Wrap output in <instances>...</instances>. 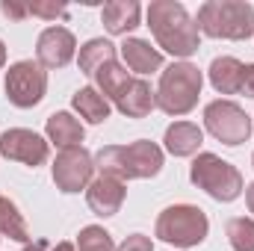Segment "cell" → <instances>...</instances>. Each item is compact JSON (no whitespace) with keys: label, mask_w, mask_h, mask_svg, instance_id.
Wrapping results in <instances>:
<instances>
[{"label":"cell","mask_w":254,"mask_h":251,"mask_svg":"<svg viewBox=\"0 0 254 251\" xmlns=\"http://www.w3.org/2000/svg\"><path fill=\"white\" fill-rule=\"evenodd\" d=\"M148 27L157 36V42L175 57H190L198 51V24H192V18L181 3H172V0L151 3Z\"/></svg>","instance_id":"cell-1"},{"label":"cell","mask_w":254,"mask_h":251,"mask_svg":"<svg viewBox=\"0 0 254 251\" xmlns=\"http://www.w3.org/2000/svg\"><path fill=\"white\" fill-rule=\"evenodd\" d=\"M163 166V151L154 142L113 145L98 151V169L110 178H151Z\"/></svg>","instance_id":"cell-2"},{"label":"cell","mask_w":254,"mask_h":251,"mask_svg":"<svg viewBox=\"0 0 254 251\" xmlns=\"http://www.w3.org/2000/svg\"><path fill=\"white\" fill-rule=\"evenodd\" d=\"M198 30L213 39H249L254 33V9L237 0H210L198 9Z\"/></svg>","instance_id":"cell-3"},{"label":"cell","mask_w":254,"mask_h":251,"mask_svg":"<svg viewBox=\"0 0 254 251\" xmlns=\"http://www.w3.org/2000/svg\"><path fill=\"white\" fill-rule=\"evenodd\" d=\"M201 95V71L190 63H178L163 71L157 89V107L169 116H184Z\"/></svg>","instance_id":"cell-4"},{"label":"cell","mask_w":254,"mask_h":251,"mask_svg":"<svg viewBox=\"0 0 254 251\" xmlns=\"http://www.w3.org/2000/svg\"><path fill=\"white\" fill-rule=\"evenodd\" d=\"M157 237L172 246H181V249L198 246L207 237V216H204V210L190 207V204L169 207L157 219Z\"/></svg>","instance_id":"cell-5"},{"label":"cell","mask_w":254,"mask_h":251,"mask_svg":"<svg viewBox=\"0 0 254 251\" xmlns=\"http://www.w3.org/2000/svg\"><path fill=\"white\" fill-rule=\"evenodd\" d=\"M192 184H198L204 192H210L219 201H234L243 189V178L231 163H225L213 154H201L192 163Z\"/></svg>","instance_id":"cell-6"},{"label":"cell","mask_w":254,"mask_h":251,"mask_svg":"<svg viewBox=\"0 0 254 251\" xmlns=\"http://www.w3.org/2000/svg\"><path fill=\"white\" fill-rule=\"evenodd\" d=\"M45 86H48V74L33 60L15 63L6 74V98L15 107H36L45 95Z\"/></svg>","instance_id":"cell-7"},{"label":"cell","mask_w":254,"mask_h":251,"mask_svg":"<svg viewBox=\"0 0 254 251\" xmlns=\"http://www.w3.org/2000/svg\"><path fill=\"white\" fill-rule=\"evenodd\" d=\"M204 122H207V130H210L216 139H222L225 145H240V142H246L249 133H252L249 116H246L237 104H231V101H216V104H210V107L204 110Z\"/></svg>","instance_id":"cell-8"},{"label":"cell","mask_w":254,"mask_h":251,"mask_svg":"<svg viewBox=\"0 0 254 251\" xmlns=\"http://www.w3.org/2000/svg\"><path fill=\"white\" fill-rule=\"evenodd\" d=\"M92 175V157L83 151V148H65L63 154L57 157V166H54V181L63 192H80L86 187Z\"/></svg>","instance_id":"cell-9"},{"label":"cell","mask_w":254,"mask_h":251,"mask_svg":"<svg viewBox=\"0 0 254 251\" xmlns=\"http://www.w3.org/2000/svg\"><path fill=\"white\" fill-rule=\"evenodd\" d=\"M0 154L24 166H39L48 160V142L33 130H6L0 139Z\"/></svg>","instance_id":"cell-10"},{"label":"cell","mask_w":254,"mask_h":251,"mask_svg":"<svg viewBox=\"0 0 254 251\" xmlns=\"http://www.w3.org/2000/svg\"><path fill=\"white\" fill-rule=\"evenodd\" d=\"M74 36L65 30V27H48L42 36H39V63L48 65V68H63V65L71 63L74 57Z\"/></svg>","instance_id":"cell-11"},{"label":"cell","mask_w":254,"mask_h":251,"mask_svg":"<svg viewBox=\"0 0 254 251\" xmlns=\"http://www.w3.org/2000/svg\"><path fill=\"white\" fill-rule=\"evenodd\" d=\"M86 198H89V207H92L98 216H113V213L122 207V201H125V184H122L119 178L101 175V178L89 187Z\"/></svg>","instance_id":"cell-12"},{"label":"cell","mask_w":254,"mask_h":251,"mask_svg":"<svg viewBox=\"0 0 254 251\" xmlns=\"http://www.w3.org/2000/svg\"><path fill=\"white\" fill-rule=\"evenodd\" d=\"M154 104H157V98H154V92H151V86L145 80H127L125 89L116 95V107L130 119L148 116L154 110Z\"/></svg>","instance_id":"cell-13"},{"label":"cell","mask_w":254,"mask_h":251,"mask_svg":"<svg viewBox=\"0 0 254 251\" xmlns=\"http://www.w3.org/2000/svg\"><path fill=\"white\" fill-rule=\"evenodd\" d=\"M243 71H246L243 63H237L234 57H222L210 65V80L222 95H237L243 92Z\"/></svg>","instance_id":"cell-14"},{"label":"cell","mask_w":254,"mask_h":251,"mask_svg":"<svg viewBox=\"0 0 254 251\" xmlns=\"http://www.w3.org/2000/svg\"><path fill=\"white\" fill-rule=\"evenodd\" d=\"M122 54H125L127 68L136 71V74H148V71H157L163 65V57L148 42H139V39H127L122 45Z\"/></svg>","instance_id":"cell-15"},{"label":"cell","mask_w":254,"mask_h":251,"mask_svg":"<svg viewBox=\"0 0 254 251\" xmlns=\"http://www.w3.org/2000/svg\"><path fill=\"white\" fill-rule=\"evenodd\" d=\"M139 24V3L133 0H116V3H107L104 6V27L110 33H127Z\"/></svg>","instance_id":"cell-16"},{"label":"cell","mask_w":254,"mask_h":251,"mask_svg":"<svg viewBox=\"0 0 254 251\" xmlns=\"http://www.w3.org/2000/svg\"><path fill=\"white\" fill-rule=\"evenodd\" d=\"M198 145H201V130L190 122H178L166 130V148L175 157H190L198 151Z\"/></svg>","instance_id":"cell-17"},{"label":"cell","mask_w":254,"mask_h":251,"mask_svg":"<svg viewBox=\"0 0 254 251\" xmlns=\"http://www.w3.org/2000/svg\"><path fill=\"white\" fill-rule=\"evenodd\" d=\"M48 136L57 145H63V151H65V148H74L83 139V127H80L77 119H71L68 113H57V116L48 119Z\"/></svg>","instance_id":"cell-18"},{"label":"cell","mask_w":254,"mask_h":251,"mask_svg":"<svg viewBox=\"0 0 254 251\" xmlns=\"http://www.w3.org/2000/svg\"><path fill=\"white\" fill-rule=\"evenodd\" d=\"M74 107H77V113H80L86 122H92V125L107 122V116H110V101H107L101 92H95V89H80V92L74 95Z\"/></svg>","instance_id":"cell-19"},{"label":"cell","mask_w":254,"mask_h":251,"mask_svg":"<svg viewBox=\"0 0 254 251\" xmlns=\"http://www.w3.org/2000/svg\"><path fill=\"white\" fill-rule=\"evenodd\" d=\"M110 60H116V48H113L110 42H104V39H92V42H86V45L80 48V68H83V74H89V77H92L104 63H110Z\"/></svg>","instance_id":"cell-20"},{"label":"cell","mask_w":254,"mask_h":251,"mask_svg":"<svg viewBox=\"0 0 254 251\" xmlns=\"http://www.w3.org/2000/svg\"><path fill=\"white\" fill-rule=\"evenodd\" d=\"M0 234H6V237H12V240H18V243H27V240H30L24 219L18 216L15 204H9L6 198H0Z\"/></svg>","instance_id":"cell-21"},{"label":"cell","mask_w":254,"mask_h":251,"mask_svg":"<svg viewBox=\"0 0 254 251\" xmlns=\"http://www.w3.org/2000/svg\"><path fill=\"white\" fill-rule=\"evenodd\" d=\"M228 240L237 251H254V222L252 219H231Z\"/></svg>","instance_id":"cell-22"},{"label":"cell","mask_w":254,"mask_h":251,"mask_svg":"<svg viewBox=\"0 0 254 251\" xmlns=\"http://www.w3.org/2000/svg\"><path fill=\"white\" fill-rule=\"evenodd\" d=\"M77 246H80V251H116V249H113L110 234H107V231H101V228H86V231L80 234Z\"/></svg>","instance_id":"cell-23"},{"label":"cell","mask_w":254,"mask_h":251,"mask_svg":"<svg viewBox=\"0 0 254 251\" xmlns=\"http://www.w3.org/2000/svg\"><path fill=\"white\" fill-rule=\"evenodd\" d=\"M122 251H151V240L142 237V234H133V237H127V243L122 246Z\"/></svg>","instance_id":"cell-24"},{"label":"cell","mask_w":254,"mask_h":251,"mask_svg":"<svg viewBox=\"0 0 254 251\" xmlns=\"http://www.w3.org/2000/svg\"><path fill=\"white\" fill-rule=\"evenodd\" d=\"M27 9H30V15H42V18H57V15H65L63 6H42V3H30Z\"/></svg>","instance_id":"cell-25"},{"label":"cell","mask_w":254,"mask_h":251,"mask_svg":"<svg viewBox=\"0 0 254 251\" xmlns=\"http://www.w3.org/2000/svg\"><path fill=\"white\" fill-rule=\"evenodd\" d=\"M0 9H3V15H9V18H27V15H30V9H27V6H18V3H0Z\"/></svg>","instance_id":"cell-26"},{"label":"cell","mask_w":254,"mask_h":251,"mask_svg":"<svg viewBox=\"0 0 254 251\" xmlns=\"http://www.w3.org/2000/svg\"><path fill=\"white\" fill-rule=\"evenodd\" d=\"M243 92H249L254 98V65H246V71H243Z\"/></svg>","instance_id":"cell-27"},{"label":"cell","mask_w":254,"mask_h":251,"mask_svg":"<svg viewBox=\"0 0 254 251\" xmlns=\"http://www.w3.org/2000/svg\"><path fill=\"white\" fill-rule=\"evenodd\" d=\"M27 251H71V243H60V246H48V243H36Z\"/></svg>","instance_id":"cell-28"},{"label":"cell","mask_w":254,"mask_h":251,"mask_svg":"<svg viewBox=\"0 0 254 251\" xmlns=\"http://www.w3.org/2000/svg\"><path fill=\"white\" fill-rule=\"evenodd\" d=\"M249 210H252V213H254V184H252V187H249Z\"/></svg>","instance_id":"cell-29"},{"label":"cell","mask_w":254,"mask_h":251,"mask_svg":"<svg viewBox=\"0 0 254 251\" xmlns=\"http://www.w3.org/2000/svg\"><path fill=\"white\" fill-rule=\"evenodd\" d=\"M3 63H6V48H3V42H0V68H3Z\"/></svg>","instance_id":"cell-30"}]
</instances>
